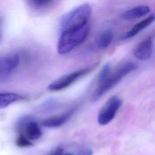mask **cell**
Returning a JSON list of instances; mask_svg holds the SVG:
<instances>
[{
	"mask_svg": "<svg viewBox=\"0 0 155 155\" xmlns=\"http://www.w3.org/2000/svg\"><path fill=\"white\" fill-rule=\"evenodd\" d=\"M137 65L133 62H127L120 65L102 82L97 83V87L91 96V101L95 102L107 92L117 85L124 78L137 68Z\"/></svg>",
	"mask_w": 155,
	"mask_h": 155,
	"instance_id": "obj_1",
	"label": "cell"
},
{
	"mask_svg": "<svg viewBox=\"0 0 155 155\" xmlns=\"http://www.w3.org/2000/svg\"><path fill=\"white\" fill-rule=\"evenodd\" d=\"M89 31L90 25L87 24L81 28L60 31L57 45L58 52L61 54H65L71 52L85 41Z\"/></svg>",
	"mask_w": 155,
	"mask_h": 155,
	"instance_id": "obj_2",
	"label": "cell"
},
{
	"mask_svg": "<svg viewBox=\"0 0 155 155\" xmlns=\"http://www.w3.org/2000/svg\"><path fill=\"white\" fill-rule=\"evenodd\" d=\"M91 11V7L88 3L82 4L75 7L62 19L60 31L81 28L88 24Z\"/></svg>",
	"mask_w": 155,
	"mask_h": 155,
	"instance_id": "obj_3",
	"label": "cell"
},
{
	"mask_svg": "<svg viewBox=\"0 0 155 155\" xmlns=\"http://www.w3.org/2000/svg\"><path fill=\"white\" fill-rule=\"evenodd\" d=\"M98 65V62L92 65L80 68L67 74L64 75L54 81L48 85V90L51 91H58L65 89L73 84L79 79L93 71Z\"/></svg>",
	"mask_w": 155,
	"mask_h": 155,
	"instance_id": "obj_4",
	"label": "cell"
},
{
	"mask_svg": "<svg viewBox=\"0 0 155 155\" xmlns=\"http://www.w3.org/2000/svg\"><path fill=\"white\" fill-rule=\"evenodd\" d=\"M122 105V100L118 96L110 97L100 110L97 116V122L101 125L110 123L115 117Z\"/></svg>",
	"mask_w": 155,
	"mask_h": 155,
	"instance_id": "obj_5",
	"label": "cell"
},
{
	"mask_svg": "<svg viewBox=\"0 0 155 155\" xmlns=\"http://www.w3.org/2000/svg\"><path fill=\"white\" fill-rule=\"evenodd\" d=\"M19 64L18 54L0 56V84L7 82Z\"/></svg>",
	"mask_w": 155,
	"mask_h": 155,
	"instance_id": "obj_6",
	"label": "cell"
},
{
	"mask_svg": "<svg viewBox=\"0 0 155 155\" xmlns=\"http://www.w3.org/2000/svg\"><path fill=\"white\" fill-rule=\"evenodd\" d=\"M77 108V107H74L61 114L45 118L42 121L41 124L47 128H59L67 122L74 114Z\"/></svg>",
	"mask_w": 155,
	"mask_h": 155,
	"instance_id": "obj_7",
	"label": "cell"
},
{
	"mask_svg": "<svg viewBox=\"0 0 155 155\" xmlns=\"http://www.w3.org/2000/svg\"><path fill=\"white\" fill-rule=\"evenodd\" d=\"M153 52V37L150 36L140 41L134 48L133 54L139 60L149 59Z\"/></svg>",
	"mask_w": 155,
	"mask_h": 155,
	"instance_id": "obj_8",
	"label": "cell"
},
{
	"mask_svg": "<svg viewBox=\"0 0 155 155\" xmlns=\"http://www.w3.org/2000/svg\"><path fill=\"white\" fill-rule=\"evenodd\" d=\"M155 21V13H153L148 16L145 19L141 20L136 24L129 31H128L124 36V39L131 38L137 35L139 32L143 30L145 28L147 27Z\"/></svg>",
	"mask_w": 155,
	"mask_h": 155,
	"instance_id": "obj_9",
	"label": "cell"
},
{
	"mask_svg": "<svg viewBox=\"0 0 155 155\" xmlns=\"http://www.w3.org/2000/svg\"><path fill=\"white\" fill-rule=\"evenodd\" d=\"M25 95L14 92H0V109L5 108L10 105L19 101L26 100Z\"/></svg>",
	"mask_w": 155,
	"mask_h": 155,
	"instance_id": "obj_10",
	"label": "cell"
},
{
	"mask_svg": "<svg viewBox=\"0 0 155 155\" xmlns=\"http://www.w3.org/2000/svg\"><path fill=\"white\" fill-rule=\"evenodd\" d=\"M150 12V8L145 5H140L133 7L125 11L122 15V18L125 20L135 19L146 16Z\"/></svg>",
	"mask_w": 155,
	"mask_h": 155,
	"instance_id": "obj_11",
	"label": "cell"
},
{
	"mask_svg": "<svg viewBox=\"0 0 155 155\" xmlns=\"http://www.w3.org/2000/svg\"><path fill=\"white\" fill-rule=\"evenodd\" d=\"M113 34L111 30L103 31L96 40V45L99 49H105L108 47L113 41Z\"/></svg>",
	"mask_w": 155,
	"mask_h": 155,
	"instance_id": "obj_12",
	"label": "cell"
},
{
	"mask_svg": "<svg viewBox=\"0 0 155 155\" xmlns=\"http://www.w3.org/2000/svg\"><path fill=\"white\" fill-rule=\"evenodd\" d=\"M19 135L16 140V145L18 147L26 148L33 146V143L22 133H19Z\"/></svg>",
	"mask_w": 155,
	"mask_h": 155,
	"instance_id": "obj_13",
	"label": "cell"
},
{
	"mask_svg": "<svg viewBox=\"0 0 155 155\" xmlns=\"http://www.w3.org/2000/svg\"><path fill=\"white\" fill-rule=\"evenodd\" d=\"M111 73V65L110 64H106L100 71L97 77V83H99L105 79Z\"/></svg>",
	"mask_w": 155,
	"mask_h": 155,
	"instance_id": "obj_14",
	"label": "cell"
},
{
	"mask_svg": "<svg viewBox=\"0 0 155 155\" xmlns=\"http://www.w3.org/2000/svg\"><path fill=\"white\" fill-rule=\"evenodd\" d=\"M32 5L36 8H42L49 5L53 0H29Z\"/></svg>",
	"mask_w": 155,
	"mask_h": 155,
	"instance_id": "obj_15",
	"label": "cell"
},
{
	"mask_svg": "<svg viewBox=\"0 0 155 155\" xmlns=\"http://www.w3.org/2000/svg\"><path fill=\"white\" fill-rule=\"evenodd\" d=\"M48 155H64V150L61 147H58L54 150H53Z\"/></svg>",
	"mask_w": 155,
	"mask_h": 155,
	"instance_id": "obj_16",
	"label": "cell"
},
{
	"mask_svg": "<svg viewBox=\"0 0 155 155\" xmlns=\"http://www.w3.org/2000/svg\"><path fill=\"white\" fill-rule=\"evenodd\" d=\"M79 155H93V151L90 148H85L82 150Z\"/></svg>",
	"mask_w": 155,
	"mask_h": 155,
	"instance_id": "obj_17",
	"label": "cell"
},
{
	"mask_svg": "<svg viewBox=\"0 0 155 155\" xmlns=\"http://www.w3.org/2000/svg\"><path fill=\"white\" fill-rule=\"evenodd\" d=\"M64 155H73V154H71V153H66V154H64Z\"/></svg>",
	"mask_w": 155,
	"mask_h": 155,
	"instance_id": "obj_18",
	"label": "cell"
}]
</instances>
